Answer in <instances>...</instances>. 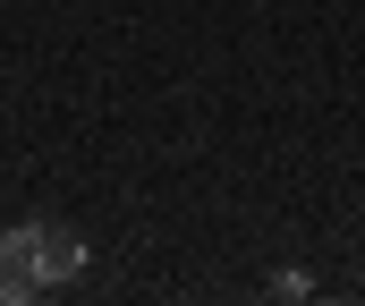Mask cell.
<instances>
[{
	"label": "cell",
	"mask_w": 365,
	"mask_h": 306,
	"mask_svg": "<svg viewBox=\"0 0 365 306\" xmlns=\"http://www.w3.org/2000/svg\"><path fill=\"white\" fill-rule=\"evenodd\" d=\"M86 272V238L60 221H9L0 230V306H26L43 290H68Z\"/></svg>",
	"instance_id": "1"
}]
</instances>
